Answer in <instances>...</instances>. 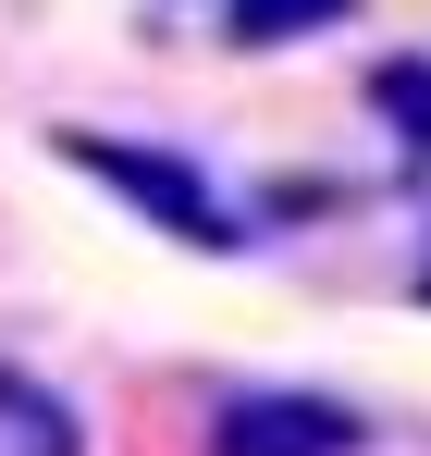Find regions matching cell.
<instances>
[{
	"instance_id": "obj_4",
	"label": "cell",
	"mask_w": 431,
	"mask_h": 456,
	"mask_svg": "<svg viewBox=\"0 0 431 456\" xmlns=\"http://www.w3.org/2000/svg\"><path fill=\"white\" fill-rule=\"evenodd\" d=\"M358 0H222V37L234 50H284V37H321V25H346Z\"/></svg>"
},
{
	"instance_id": "obj_1",
	"label": "cell",
	"mask_w": 431,
	"mask_h": 456,
	"mask_svg": "<svg viewBox=\"0 0 431 456\" xmlns=\"http://www.w3.org/2000/svg\"><path fill=\"white\" fill-rule=\"evenodd\" d=\"M50 149L74 160V173H99L136 223H160V234H185V247H247V223L210 198V173L185 149H160V136H99V124H62Z\"/></svg>"
},
{
	"instance_id": "obj_2",
	"label": "cell",
	"mask_w": 431,
	"mask_h": 456,
	"mask_svg": "<svg viewBox=\"0 0 431 456\" xmlns=\"http://www.w3.org/2000/svg\"><path fill=\"white\" fill-rule=\"evenodd\" d=\"M370 419L346 395H308V382H259V395H222L210 407V456H358Z\"/></svg>"
},
{
	"instance_id": "obj_5",
	"label": "cell",
	"mask_w": 431,
	"mask_h": 456,
	"mask_svg": "<svg viewBox=\"0 0 431 456\" xmlns=\"http://www.w3.org/2000/svg\"><path fill=\"white\" fill-rule=\"evenodd\" d=\"M370 111L431 160V62H370Z\"/></svg>"
},
{
	"instance_id": "obj_3",
	"label": "cell",
	"mask_w": 431,
	"mask_h": 456,
	"mask_svg": "<svg viewBox=\"0 0 431 456\" xmlns=\"http://www.w3.org/2000/svg\"><path fill=\"white\" fill-rule=\"evenodd\" d=\"M0 456H86L74 407L50 395V382H25L12 358H0Z\"/></svg>"
}]
</instances>
